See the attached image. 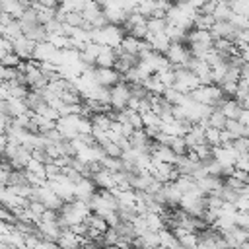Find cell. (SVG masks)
<instances>
[{
	"mask_svg": "<svg viewBox=\"0 0 249 249\" xmlns=\"http://www.w3.org/2000/svg\"><path fill=\"white\" fill-rule=\"evenodd\" d=\"M171 152L177 156V158H181V156H187V152H189V148H187V144H185V140L183 138H173V142H171Z\"/></svg>",
	"mask_w": 249,
	"mask_h": 249,
	"instance_id": "d590c367",
	"label": "cell"
},
{
	"mask_svg": "<svg viewBox=\"0 0 249 249\" xmlns=\"http://www.w3.org/2000/svg\"><path fill=\"white\" fill-rule=\"evenodd\" d=\"M142 124H144V128H160L161 121L154 111H148V113L142 115Z\"/></svg>",
	"mask_w": 249,
	"mask_h": 249,
	"instance_id": "1f68e13d",
	"label": "cell"
},
{
	"mask_svg": "<svg viewBox=\"0 0 249 249\" xmlns=\"http://www.w3.org/2000/svg\"><path fill=\"white\" fill-rule=\"evenodd\" d=\"M212 160L224 169H230L235 165V160H237V152L231 148V144H226V146H218V148H212Z\"/></svg>",
	"mask_w": 249,
	"mask_h": 249,
	"instance_id": "277c9868",
	"label": "cell"
},
{
	"mask_svg": "<svg viewBox=\"0 0 249 249\" xmlns=\"http://www.w3.org/2000/svg\"><path fill=\"white\" fill-rule=\"evenodd\" d=\"M109 95H111V109L113 111H124L126 105H128V99H130V86L124 84V82H119L117 86L109 88Z\"/></svg>",
	"mask_w": 249,
	"mask_h": 249,
	"instance_id": "3957f363",
	"label": "cell"
},
{
	"mask_svg": "<svg viewBox=\"0 0 249 249\" xmlns=\"http://www.w3.org/2000/svg\"><path fill=\"white\" fill-rule=\"evenodd\" d=\"M183 140H185V144H187L189 150H193V148H196V146H200V144H206V142H204V128L198 126V124H191V128H189V132L183 136Z\"/></svg>",
	"mask_w": 249,
	"mask_h": 249,
	"instance_id": "4fadbf2b",
	"label": "cell"
},
{
	"mask_svg": "<svg viewBox=\"0 0 249 249\" xmlns=\"http://www.w3.org/2000/svg\"><path fill=\"white\" fill-rule=\"evenodd\" d=\"M175 187L179 189L181 195H187V193H191V191L196 189V181L191 175H179V179L175 181Z\"/></svg>",
	"mask_w": 249,
	"mask_h": 249,
	"instance_id": "d4e9b609",
	"label": "cell"
},
{
	"mask_svg": "<svg viewBox=\"0 0 249 249\" xmlns=\"http://www.w3.org/2000/svg\"><path fill=\"white\" fill-rule=\"evenodd\" d=\"M136 14H140L142 18H146V19H150L154 14H156V2H136V10H134Z\"/></svg>",
	"mask_w": 249,
	"mask_h": 249,
	"instance_id": "f1b7e54d",
	"label": "cell"
},
{
	"mask_svg": "<svg viewBox=\"0 0 249 249\" xmlns=\"http://www.w3.org/2000/svg\"><path fill=\"white\" fill-rule=\"evenodd\" d=\"M84 224L88 226V230H95V231H99L101 235L109 230V226H107L105 218H101V216H97V214H89V216L84 220Z\"/></svg>",
	"mask_w": 249,
	"mask_h": 249,
	"instance_id": "ac0fdd59",
	"label": "cell"
},
{
	"mask_svg": "<svg viewBox=\"0 0 249 249\" xmlns=\"http://www.w3.org/2000/svg\"><path fill=\"white\" fill-rule=\"evenodd\" d=\"M35 41L27 39L25 35L18 37L16 41H12V53L23 62V60H31V54H33V49H35Z\"/></svg>",
	"mask_w": 249,
	"mask_h": 249,
	"instance_id": "5b68a950",
	"label": "cell"
},
{
	"mask_svg": "<svg viewBox=\"0 0 249 249\" xmlns=\"http://www.w3.org/2000/svg\"><path fill=\"white\" fill-rule=\"evenodd\" d=\"M19 64H21V60L14 53H6L0 60V66H4V68H19Z\"/></svg>",
	"mask_w": 249,
	"mask_h": 249,
	"instance_id": "74e56055",
	"label": "cell"
},
{
	"mask_svg": "<svg viewBox=\"0 0 249 249\" xmlns=\"http://www.w3.org/2000/svg\"><path fill=\"white\" fill-rule=\"evenodd\" d=\"M208 126L210 128H218V130H224V126H226V117L220 113V109H212V113L208 115Z\"/></svg>",
	"mask_w": 249,
	"mask_h": 249,
	"instance_id": "4316f807",
	"label": "cell"
},
{
	"mask_svg": "<svg viewBox=\"0 0 249 249\" xmlns=\"http://www.w3.org/2000/svg\"><path fill=\"white\" fill-rule=\"evenodd\" d=\"M56 245H58V249H80L82 237L76 235V233H72L70 230H62L60 237L56 239Z\"/></svg>",
	"mask_w": 249,
	"mask_h": 249,
	"instance_id": "5bb4252c",
	"label": "cell"
},
{
	"mask_svg": "<svg viewBox=\"0 0 249 249\" xmlns=\"http://www.w3.org/2000/svg\"><path fill=\"white\" fill-rule=\"evenodd\" d=\"M25 171H29V173H33V175H39V177H45V163H41V161H37V160H29V163L25 165Z\"/></svg>",
	"mask_w": 249,
	"mask_h": 249,
	"instance_id": "8d00e7d4",
	"label": "cell"
},
{
	"mask_svg": "<svg viewBox=\"0 0 249 249\" xmlns=\"http://www.w3.org/2000/svg\"><path fill=\"white\" fill-rule=\"evenodd\" d=\"M224 130L231 136V140H237V138H243L245 136V126L239 121H226Z\"/></svg>",
	"mask_w": 249,
	"mask_h": 249,
	"instance_id": "cb8c5ba5",
	"label": "cell"
},
{
	"mask_svg": "<svg viewBox=\"0 0 249 249\" xmlns=\"http://www.w3.org/2000/svg\"><path fill=\"white\" fill-rule=\"evenodd\" d=\"M91 121L89 119H80V123H78V134H82V136H88V134H91Z\"/></svg>",
	"mask_w": 249,
	"mask_h": 249,
	"instance_id": "ab89813d",
	"label": "cell"
},
{
	"mask_svg": "<svg viewBox=\"0 0 249 249\" xmlns=\"http://www.w3.org/2000/svg\"><path fill=\"white\" fill-rule=\"evenodd\" d=\"M175 70V84H173V89L183 93V95H189L191 91H195L200 82L198 78L189 70V68H173Z\"/></svg>",
	"mask_w": 249,
	"mask_h": 249,
	"instance_id": "6da1fadb",
	"label": "cell"
},
{
	"mask_svg": "<svg viewBox=\"0 0 249 249\" xmlns=\"http://www.w3.org/2000/svg\"><path fill=\"white\" fill-rule=\"evenodd\" d=\"M103 12H101V4H97V2H84V10H82V18H84V21L86 23H93L99 16H101Z\"/></svg>",
	"mask_w": 249,
	"mask_h": 249,
	"instance_id": "e0dca14e",
	"label": "cell"
},
{
	"mask_svg": "<svg viewBox=\"0 0 249 249\" xmlns=\"http://www.w3.org/2000/svg\"><path fill=\"white\" fill-rule=\"evenodd\" d=\"M142 88L148 91V95H158V97H161L163 91H165V86L160 82V78H158L156 74L148 76V78L142 82Z\"/></svg>",
	"mask_w": 249,
	"mask_h": 249,
	"instance_id": "2e32d148",
	"label": "cell"
},
{
	"mask_svg": "<svg viewBox=\"0 0 249 249\" xmlns=\"http://www.w3.org/2000/svg\"><path fill=\"white\" fill-rule=\"evenodd\" d=\"M165 27H167L165 18H150V19H146L148 35H160V33H165Z\"/></svg>",
	"mask_w": 249,
	"mask_h": 249,
	"instance_id": "ffe728a7",
	"label": "cell"
},
{
	"mask_svg": "<svg viewBox=\"0 0 249 249\" xmlns=\"http://www.w3.org/2000/svg\"><path fill=\"white\" fill-rule=\"evenodd\" d=\"M91 126L93 128H99V130H103V132H107L109 130V126H111V117H109V113H97V115H91Z\"/></svg>",
	"mask_w": 249,
	"mask_h": 249,
	"instance_id": "603a6c76",
	"label": "cell"
},
{
	"mask_svg": "<svg viewBox=\"0 0 249 249\" xmlns=\"http://www.w3.org/2000/svg\"><path fill=\"white\" fill-rule=\"evenodd\" d=\"M21 35H23V31H21L19 21H18V19H12V21L4 27V35H2V37H4L6 41H10V43H12V41H16V39H18V37H21Z\"/></svg>",
	"mask_w": 249,
	"mask_h": 249,
	"instance_id": "7402d4cb",
	"label": "cell"
},
{
	"mask_svg": "<svg viewBox=\"0 0 249 249\" xmlns=\"http://www.w3.org/2000/svg\"><path fill=\"white\" fill-rule=\"evenodd\" d=\"M196 158H198V161L200 163H204V161H208V160H212V148L208 146V144H200V146H196V148H193L191 150Z\"/></svg>",
	"mask_w": 249,
	"mask_h": 249,
	"instance_id": "4dcf8cb0",
	"label": "cell"
},
{
	"mask_svg": "<svg viewBox=\"0 0 249 249\" xmlns=\"http://www.w3.org/2000/svg\"><path fill=\"white\" fill-rule=\"evenodd\" d=\"M156 76H158L160 82L165 86V89H167V88H173V84H175V70H173V68L161 70V72H158Z\"/></svg>",
	"mask_w": 249,
	"mask_h": 249,
	"instance_id": "836d02e7",
	"label": "cell"
},
{
	"mask_svg": "<svg viewBox=\"0 0 249 249\" xmlns=\"http://www.w3.org/2000/svg\"><path fill=\"white\" fill-rule=\"evenodd\" d=\"M237 54H239V58H241L243 62L249 64V45H239V47H237Z\"/></svg>",
	"mask_w": 249,
	"mask_h": 249,
	"instance_id": "b9f144b4",
	"label": "cell"
},
{
	"mask_svg": "<svg viewBox=\"0 0 249 249\" xmlns=\"http://www.w3.org/2000/svg\"><path fill=\"white\" fill-rule=\"evenodd\" d=\"M121 82V76L115 72V68H95V84L101 88H113Z\"/></svg>",
	"mask_w": 249,
	"mask_h": 249,
	"instance_id": "52a82bcc",
	"label": "cell"
},
{
	"mask_svg": "<svg viewBox=\"0 0 249 249\" xmlns=\"http://www.w3.org/2000/svg\"><path fill=\"white\" fill-rule=\"evenodd\" d=\"M247 29H249V21H247Z\"/></svg>",
	"mask_w": 249,
	"mask_h": 249,
	"instance_id": "7bdbcfd3",
	"label": "cell"
},
{
	"mask_svg": "<svg viewBox=\"0 0 249 249\" xmlns=\"http://www.w3.org/2000/svg\"><path fill=\"white\" fill-rule=\"evenodd\" d=\"M204 142H206L210 148H218V146H220V130L208 126V128L204 130Z\"/></svg>",
	"mask_w": 249,
	"mask_h": 249,
	"instance_id": "d6a6232c",
	"label": "cell"
},
{
	"mask_svg": "<svg viewBox=\"0 0 249 249\" xmlns=\"http://www.w3.org/2000/svg\"><path fill=\"white\" fill-rule=\"evenodd\" d=\"M16 230V224H10V222H2L0 220V241H4V237Z\"/></svg>",
	"mask_w": 249,
	"mask_h": 249,
	"instance_id": "60d3db41",
	"label": "cell"
},
{
	"mask_svg": "<svg viewBox=\"0 0 249 249\" xmlns=\"http://www.w3.org/2000/svg\"><path fill=\"white\" fill-rule=\"evenodd\" d=\"M91 181H93V185H95L97 189H101V191H113V189H115L113 173L107 171V169H103V167L91 175Z\"/></svg>",
	"mask_w": 249,
	"mask_h": 249,
	"instance_id": "7c38bea8",
	"label": "cell"
},
{
	"mask_svg": "<svg viewBox=\"0 0 249 249\" xmlns=\"http://www.w3.org/2000/svg\"><path fill=\"white\" fill-rule=\"evenodd\" d=\"M27 208H29V210L39 218V220H41L43 212L47 210V208H45V204H43V202H39V200H35V198H31V200H29V206H27Z\"/></svg>",
	"mask_w": 249,
	"mask_h": 249,
	"instance_id": "f35d334b",
	"label": "cell"
},
{
	"mask_svg": "<svg viewBox=\"0 0 249 249\" xmlns=\"http://www.w3.org/2000/svg\"><path fill=\"white\" fill-rule=\"evenodd\" d=\"M97 187L93 185L91 179H80L76 183V189H74V198L78 200H84V202H89V198L95 195Z\"/></svg>",
	"mask_w": 249,
	"mask_h": 249,
	"instance_id": "30bf717a",
	"label": "cell"
},
{
	"mask_svg": "<svg viewBox=\"0 0 249 249\" xmlns=\"http://www.w3.org/2000/svg\"><path fill=\"white\" fill-rule=\"evenodd\" d=\"M163 56L167 58L171 68H187L189 60H191V53H189L187 45H183V43H171V47L165 51Z\"/></svg>",
	"mask_w": 249,
	"mask_h": 249,
	"instance_id": "7a4b0ae2",
	"label": "cell"
},
{
	"mask_svg": "<svg viewBox=\"0 0 249 249\" xmlns=\"http://www.w3.org/2000/svg\"><path fill=\"white\" fill-rule=\"evenodd\" d=\"M54 54H56V49L51 43L43 41V43H37L35 45L33 54H31V60H35V62H53Z\"/></svg>",
	"mask_w": 249,
	"mask_h": 249,
	"instance_id": "ba28073f",
	"label": "cell"
},
{
	"mask_svg": "<svg viewBox=\"0 0 249 249\" xmlns=\"http://www.w3.org/2000/svg\"><path fill=\"white\" fill-rule=\"evenodd\" d=\"M179 249H183V247H179Z\"/></svg>",
	"mask_w": 249,
	"mask_h": 249,
	"instance_id": "ee69618b",
	"label": "cell"
},
{
	"mask_svg": "<svg viewBox=\"0 0 249 249\" xmlns=\"http://www.w3.org/2000/svg\"><path fill=\"white\" fill-rule=\"evenodd\" d=\"M212 18H214V21H230V18H231L230 2H216Z\"/></svg>",
	"mask_w": 249,
	"mask_h": 249,
	"instance_id": "44dd1931",
	"label": "cell"
},
{
	"mask_svg": "<svg viewBox=\"0 0 249 249\" xmlns=\"http://www.w3.org/2000/svg\"><path fill=\"white\" fill-rule=\"evenodd\" d=\"M230 8H231V14L249 19V0H233L230 2Z\"/></svg>",
	"mask_w": 249,
	"mask_h": 249,
	"instance_id": "83f0119b",
	"label": "cell"
},
{
	"mask_svg": "<svg viewBox=\"0 0 249 249\" xmlns=\"http://www.w3.org/2000/svg\"><path fill=\"white\" fill-rule=\"evenodd\" d=\"M144 216V222H146V228L150 231H161L165 230V224H163V218L160 214H154V212H146L142 214Z\"/></svg>",
	"mask_w": 249,
	"mask_h": 249,
	"instance_id": "d6986e66",
	"label": "cell"
},
{
	"mask_svg": "<svg viewBox=\"0 0 249 249\" xmlns=\"http://www.w3.org/2000/svg\"><path fill=\"white\" fill-rule=\"evenodd\" d=\"M216 109H220V113L228 119V121H237L239 119V115H241V111H243V107L235 101V99H224Z\"/></svg>",
	"mask_w": 249,
	"mask_h": 249,
	"instance_id": "8fae6325",
	"label": "cell"
},
{
	"mask_svg": "<svg viewBox=\"0 0 249 249\" xmlns=\"http://www.w3.org/2000/svg\"><path fill=\"white\" fill-rule=\"evenodd\" d=\"M31 109L27 107V103H25V99H8V101H4V115L12 121V119H16V117H21V115H25V113H29Z\"/></svg>",
	"mask_w": 249,
	"mask_h": 249,
	"instance_id": "9c48e42d",
	"label": "cell"
},
{
	"mask_svg": "<svg viewBox=\"0 0 249 249\" xmlns=\"http://www.w3.org/2000/svg\"><path fill=\"white\" fill-rule=\"evenodd\" d=\"M115 62H117L115 49H111V47H103V45H101V51H99L97 60H95V68H113Z\"/></svg>",
	"mask_w": 249,
	"mask_h": 249,
	"instance_id": "9a60e30c",
	"label": "cell"
},
{
	"mask_svg": "<svg viewBox=\"0 0 249 249\" xmlns=\"http://www.w3.org/2000/svg\"><path fill=\"white\" fill-rule=\"evenodd\" d=\"M158 235H160V247H167V249H177L179 247V241L175 239L171 230H161V231H158Z\"/></svg>",
	"mask_w": 249,
	"mask_h": 249,
	"instance_id": "484cf974",
	"label": "cell"
},
{
	"mask_svg": "<svg viewBox=\"0 0 249 249\" xmlns=\"http://www.w3.org/2000/svg\"><path fill=\"white\" fill-rule=\"evenodd\" d=\"M124 115H126V123L134 128V130H142L144 124H142V115L136 113V111H130V109H124Z\"/></svg>",
	"mask_w": 249,
	"mask_h": 249,
	"instance_id": "f546056e",
	"label": "cell"
},
{
	"mask_svg": "<svg viewBox=\"0 0 249 249\" xmlns=\"http://www.w3.org/2000/svg\"><path fill=\"white\" fill-rule=\"evenodd\" d=\"M31 2H19V0H0V12L10 16L12 19H21L25 10L29 8Z\"/></svg>",
	"mask_w": 249,
	"mask_h": 249,
	"instance_id": "8992f818",
	"label": "cell"
},
{
	"mask_svg": "<svg viewBox=\"0 0 249 249\" xmlns=\"http://www.w3.org/2000/svg\"><path fill=\"white\" fill-rule=\"evenodd\" d=\"M101 150H103V154H105L107 158H115V160H121V158H123V150H121L119 144H115V142H107Z\"/></svg>",
	"mask_w": 249,
	"mask_h": 249,
	"instance_id": "e575fe53",
	"label": "cell"
}]
</instances>
